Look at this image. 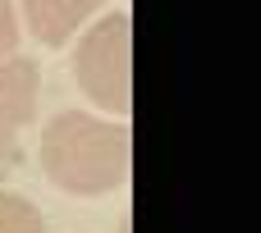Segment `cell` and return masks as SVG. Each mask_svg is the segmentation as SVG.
Wrapping results in <instances>:
<instances>
[{
  "mask_svg": "<svg viewBox=\"0 0 261 233\" xmlns=\"http://www.w3.org/2000/svg\"><path fill=\"white\" fill-rule=\"evenodd\" d=\"M133 160L128 124L92 119L83 110H60L41 128V169L55 188L73 197H106L124 188Z\"/></svg>",
  "mask_w": 261,
  "mask_h": 233,
  "instance_id": "obj_1",
  "label": "cell"
},
{
  "mask_svg": "<svg viewBox=\"0 0 261 233\" xmlns=\"http://www.w3.org/2000/svg\"><path fill=\"white\" fill-rule=\"evenodd\" d=\"M78 87L110 114H128L133 105V23L128 14H106L73 55Z\"/></svg>",
  "mask_w": 261,
  "mask_h": 233,
  "instance_id": "obj_2",
  "label": "cell"
},
{
  "mask_svg": "<svg viewBox=\"0 0 261 233\" xmlns=\"http://www.w3.org/2000/svg\"><path fill=\"white\" fill-rule=\"evenodd\" d=\"M37 87H41V69L32 60H23V55L0 60V165L5 169H14L23 160L18 133L37 114Z\"/></svg>",
  "mask_w": 261,
  "mask_h": 233,
  "instance_id": "obj_3",
  "label": "cell"
},
{
  "mask_svg": "<svg viewBox=\"0 0 261 233\" xmlns=\"http://www.w3.org/2000/svg\"><path fill=\"white\" fill-rule=\"evenodd\" d=\"M23 9H28V27H32L37 41L64 46L101 9V0H23Z\"/></svg>",
  "mask_w": 261,
  "mask_h": 233,
  "instance_id": "obj_4",
  "label": "cell"
},
{
  "mask_svg": "<svg viewBox=\"0 0 261 233\" xmlns=\"http://www.w3.org/2000/svg\"><path fill=\"white\" fill-rule=\"evenodd\" d=\"M0 233H46V220L32 201H23L14 192H0Z\"/></svg>",
  "mask_w": 261,
  "mask_h": 233,
  "instance_id": "obj_5",
  "label": "cell"
},
{
  "mask_svg": "<svg viewBox=\"0 0 261 233\" xmlns=\"http://www.w3.org/2000/svg\"><path fill=\"white\" fill-rule=\"evenodd\" d=\"M18 46V18H14V5L0 0V60H9Z\"/></svg>",
  "mask_w": 261,
  "mask_h": 233,
  "instance_id": "obj_6",
  "label": "cell"
},
{
  "mask_svg": "<svg viewBox=\"0 0 261 233\" xmlns=\"http://www.w3.org/2000/svg\"><path fill=\"white\" fill-rule=\"evenodd\" d=\"M0 179H5V165H0Z\"/></svg>",
  "mask_w": 261,
  "mask_h": 233,
  "instance_id": "obj_7",
  "label": "cell"
}]
</instances>
